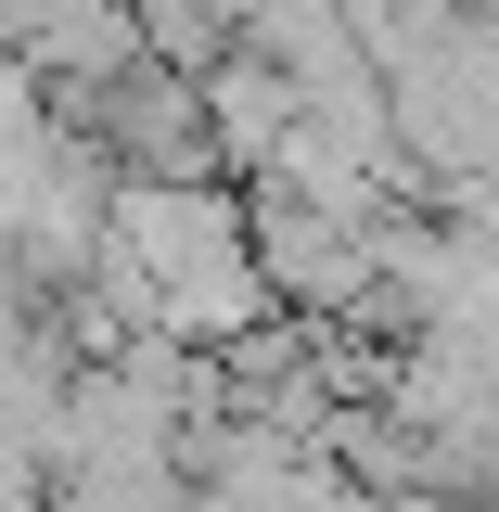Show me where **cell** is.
Instances as JSON below:
<instances>
[{
    "label": "cell",
    "instance_id": "8992f818",
    "mask_svg": "<svg viewBox=\"0 0 499 512\" xmlns=\"http://www.w3.org/2000/svg\"><path fill=\"white\" fill-rule=\"evenodd\" d=\"M487 26H499V13H487Z\"/></svg>",
    "mask_w": 499,
    "mask_h": 512
},
{
    "label": "cell",
    "instance_id": "277c9868",
    "mask_svg": "<svg viewBox=\"0 0 499 512\" xmlns=\"http://www.w3.org/2000/svg\"><path fill=\"white\" fill-rule=\"evenodd\" d=\"M205 116H218V167L256 192L269 167H282V141H295V116H308V90H295L269 52H231L218 77H205Z\"/></svg>",
    "mask_w": 499,
    "mask_h": 512
},
{
    "label": "cell",
    "instance_id": "7a4b0ae2",
    "mask_svg": "<svg viewBox=\"0 0 499 512\" xmlns=\"http://www.w3.org/2000/svg\"><path fill=\"white\" fill-rule=\"evenodd\" d=\"M77 128L116 154V180H231L218 167V116H205V77L180 64H128L116 90H90Z\"/></svg>",
    "mask_w": 499,
    "mask_h": 512
},
{
    "label": "cell",
    "instance_id": "6da1fadb",
    "mask_svg": "<svg viewBox=\"0 0 499 512\" xmlns=\"http://www.w3.org/2000/svg\"><path fill=\"white\" fill-rule=\"evenodd\" d=\"M256 269H269L282 308H308V333H333L384 295V218H333L308 192L256 180Z\"/></svg>",
    "mask_w": 499,
    "mask_h": 512
},
{
    "label": "cell",
    "instance_id": "3957f363",
    "mask_svg": "<svg viewBox=\"0 0 499 512\" xmlns=\"http://www.w3.org/2000/svg\"><path fill=\"white\" fill-rule=\"evenodd\" d=\"M13 64L26 77H52L64 103H90V90H116L141 52V13L128 0H13Z\"/></svg>",
    "mask_w": 499,
    "mask_h": 512
},
{
    "label": "cell",
    "instance_id": "5b68a950",
    "mask_svg": "<svg viewBox=\"0 0 499 512\" xmlns=\"http://www.w3.org/2000/svg\"><path fill=\"white\" fill-rule=\"evenodd\" d=\"M128 13H141V52H154V64H180V77H218V64L244 52L218 0H128Z\"/></svg>",
    "mask_w": 499,
    "mask_h": 512
}]
</instances>
